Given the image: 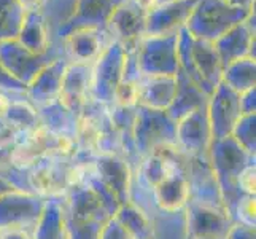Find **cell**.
<instances>
[{
  "instance_id": "cell-22",
  "label": "cell",
  "mask_w": 256,
  "mask_h": 239,
  "mask_svg": "<svg viewBox=\"0 0 256 239\" xmlns=\"http://www.w3.org/2000/svg\"><path fill=\"white\" fill-rule=\"evenodd\" d=\"M228 2L232 4V5H237V7L246 8V10H252V8H254V0H228Z\"/></svg>"
},
{
  "instance_id": "cell-23",
  "label": "cell",
  "mask_w": 256,
  "mask_h": 239,
  "mask_svg": "<svg viewBox=\"0 0 256 239\" xmlns=\"http://www.w3.org/2000/svg\"><path fill=\"white\" fill-rule=\"evenodd\" d=\"M138 2L142 4V5H145V7L148 8V10H150V8H152L153 5H156L158 0H138Z\"/></svg>"
},
{
  "instance_id": "cell-14",
  "label": "cell",
  "mask_w": 256,
  "mask_h": 239,
  "mask_svg": "<svg viewBox=\"0 0 256 239\" xmlns=\"http://www.w3.org/2000/svg\"><path fill=\"white\" fill-rule=\"evenodd\" d=\"M16 40L20 42L26 50L35 53V55H42V53L48 51L51 45L50 34L46 29L45 20H43L38 8L26 12L24 21H22V26Z\"/></svg>"
},
{
  "instance_id": "cell-5",
  "label": "cell",
  "mask_w": 256,
  "mask_h": 239,
  "mask_svg": "<svg viewBox=\"0 0 256 239\" xmlns=\"http://www.w3.org/2000/svg\"><path fill=\"white\" fill-rule=\"evenodd\" d=\"M126 50L118 42H112L100 58L92 64L91 99L112 107L116 88L121 82Z\"/></svg>"
},
{
  "instance_id": "cell-2",
  "label": "cell",
  "mask_w": 256,
  "mask_h": 239,
  "mask_svg": "<svg viewBox=\"0 0 256 239\" xmlns=\"http://www.w3.org/2000/svg\"><path fill=\"white\" fill-rule=\"evenodd\" d=\"M253 10L232 5L228 0H198L184 28L194 39L214 43L234 26L245 21Z\"/></svg>"
},
{
  "instance_id": "cell-15",
  "label": "cell",
  "mask_w": 256,
  "mask_h": 239,
  "mask_svg": "<svg viewBox=\"0 0 256 239\" xmlns=\"http://www.w3.org/2000/svg\"><path fill=\"white\" fill-rule=\"evenodd\" d=\"M76 5L78 0H42L38 10L45 20L51 43L56 42L58 35L72 21Z\"/></svg>"
},
{
  "instance_id": "cell-18",
  "label": "cell",
  "mask_w": 256,
  "mask_h": 239,
  "mask_svg": "<svg viewBox=\"0 0 256 239\" xmlns=\"http://www.w3.org/2000/svg\"><path fill=\"white\" fill-rule=\"evenodd\" d=\"M48 166H40L32 174V183L35 190L45 194H59L62 193V187H67V183L62 182V177Z\"/></svg>"
},
{
  "instance_id": "cell-11",
  "label": "cell",
  "mask_w": 256,
  "mask_h": 239,
  "mask_svg": "<svg viewBox=\"0 0 256 239\" xmlns=\"http://www.w3.org/2000/svg\"><path fill=\"white\" fill-rule=\"evenodd\" d=\"M124 0H78L76 12L52 45H62L64 37L75 29H105L114 10Z\"/></svg>"
},
{
  "instance_id": "cell-9",
  "label": "cell",
  "mask_w": 256,
  "mask_h": 239,
  "mask_svg": "<svg viewBox=\"0 0 256 239\" xmlns=\"http://www.w3.org/2000/svg\"><path fill=\"white\" fill-rule=\"evenodd\" d=\"M198 0H166L148 10L145 35H169L184 28Z\"/></svg>"
},
{
  "instance_id": "cell-6",
  "label": "cell",
  "mask_w": 256,
  "mask_h": 239,
  "mask_svg": "<svg viewBox=\"0 0 256 239\" xmlns=\"http://www.w3.org/2000/svg\"><path fill=\"white\" fill-rule=\"evenodd\" d=\"M148 8L138 0H124L107 24L113 42L121 43L124 50L134 48L140 39L145 37Z\"/></svg>"
},
{
  "instance_id": "cell-4",
  "label": "cell",
  "mask_w": 256,
  "mask_h": 239,
  "mask_svg": "<svg viewBox=\"0 0 256 239\" xmlns=\"http://www.w3.org/2000/svg\"><path fill=\"white\" fill-rule=\"evenodd\" d=\"M178 32L169 35H145L137 43V63L142 75H170L178 72L176 55Z\"/></svg>"
},
{
  "instance_id": "cell-12",
  "label": "cell",
  "mask_w": 256,
  "mask_h": 239,
  "mask_svg": "<svg viewBox=\"0 0 256 239\" xmlns=\"http://www.w3.org/2000/svg\"><path fill=\"white\" fill-rule=\"evenodd\" d=\"M67 66L68 61L66 58L52 61L46 67H43L30 85L26 88V97L35 109H40L59 99L60 85H62V77Z\"/></svg>"
},
{
  "instance_id": "cell-25",
  "label": "cell",
  "mask_w": 256,
  "mask_h": 239,
  "mask_svg": "<svg viewBox=\"0 0 256 239\" xmlns=\"http://www.w3.org/2000/svg\"><path fill=\"white\" fill-rule=\"evenodd\" d=\"M202 239H208V237H202Z\"/></svg>"
},
{
  "instance_id": "cell-20",
  "label": "cell",
  "mask_w": 256,
  "mask_h": 239,
  "mask_svg": "<svg viewBox=\"0 0 256 239\" xmlns=\"http://www.w3.org/2000/svg\"><path fill=\"white\" fill-rule=\"evenodd\" d=\"M239 183L244 191L248 194H254V166H248L240 172Z\"/></svg>"
},
{
  "instance_id": "cell-8",
  "label": "cell",
  "mask_w": 256,
  "mask_h": 239,
  "mask_svg": "<svg viewBox=\"0 0 256 239\" xmlns=\"http://www.w3.org/2000/svg\"><path fill=\"white\" fill-rule=\"evenodd\" d=\"M254 10L246 20L229 29L216 42H214L215 51L223 69L244 58L254 59Z\"/></svg>"
},
{
  "instance_id": "cell-19",
  "label": "cell",
  "mask_w": 256,
  "mask_h": 239,
  "mask_svg": "<svg viewBox=\"0 0 256 239\" xmlns=\"http://www.w3.org/2000/svg\"><path fill=\"white\" fill-rule=\"evenodd\" d=\"M0 91L26 93V86L21 85L20 82H18V80H14L2 66H0Z\"/></svg>"
},
{
  "instance_id": "cell-13",
  "label": "cell",
  "mask_w": 256,
  "mask_h": 239,
  "mask_svg": "<svg viewBox=\"0 0 256 239\" xmlns=\"http://www.w3.org/2000/svg\"><path fill=\"white\" fill-rule=\"evenodd\" d=\"M176 91V75H142L137 86L138 107L167 112Z\"/></svg>"
},
{
  "instance_id": "cell-16",
  "label": "cell",
  "mask_w": 256,
  "mask_h": 239,
  "mask_svg": "<svg viewBox=\"0 0 256 239\" xmlns=\"http://www.w3.org/2000/svg\"><path fill=\"white\" fill-rule=\"evenodd\" d=\"M222 82L237 94L254 88V59L244 58L223 69Z\"/></svg>"
},
{
  "instance_id": "cell-7",
  "label": "cell",
  "mask_w": 256,
  "mask_h": 239,
  "mask_svg": "<svg viewBox=\"0 0 256 239\" xmlns=\"http://www.w3.org/2000/svg\"><path fill=\"white\" fill-rule=\"evenodd\" d=\"M113 42L108 29H75L68 32L64 40L66 59L72 64L92 66L102 53Z\"/></svg>"
},
{
  "instance_id": "cell-24",
  "label": "cell",
  "mask_w": 256,
  "mask_h": 239,
  "mask_svg": "<svg viewBox=\"0 0 256 239\" xmlns=\"http://www.w3.org/2000/svg\"><path fill=\"white\" fill-rule=\"evenodd\" d=\"M161 2H166V0H158V2H156V4H161Z\"/></svg>"
},
{
  "instance_id": "cell-1",
  "label": "cell",
  "mask_w": 256,
  "mask_h": 239,
  "mask_svg": "<svg viewBox=\"0 0 256 239\" xmlns=\"http://www.w3.org/2000/svg\"><path fill=\"white\" fill-rule=\"evenodd\" d=\"M176 55L180 69L207 96L222 83L223 66L220 63L214 43L194 39L186 28H182L178 31Z\"/></svg>"
},
{
  "instance_id": "cell-10",
  "label": "cell",
  "mask_w": 256,
  "mask_h": 239,
  "mask_svg": "<svg viewBox=\"0 0 256 239\" xmlns=\"http://www.w3.org/2000/svg\"><path fill=\"white\" fill-rule=\"evenodd\" d=\"M91 78L92 66L68 63L58 101L70 112L80 115L88 101H91Z\"/></svg>"
},
{
  "instance_id": "cell-3",
  "label": "cell",
  "mask_w": 256,
  "mask_h": 239,
  "mask_svg": "<svg viewBox=\"0 0 256 239\" xmlns=\"http://www.w3.org/2000/svg\"><path fill=\"white\" fill-rule=\"evenodd\" d=\"M59 58H66L62 45H50L48 51L35 55L18 40L0 42V66L21 85L28 88L43 67Z\"/></svg>"
},
{
  "instance_id": "cell-17",
  "label": "cell",
  "mask_w": 256,
  "mask_h": 239,
  "mask_svg": "<svg viewBox=\"0 0 256 239\" xmlns=\"http://www.w3.org/2000/svg\"><path fill=\"white\" fill-rule=\"evenodd\" d=\"M26 10L18 0H0V42L16 40Z\"/></svg>"
},
{
  "instance_id": "cell-21",
  "label": "cell",
  "mask_w": 256,
  "mask_h": 239,
  "mask_svg": "<svg viewBox=\"0 0 256 239\" xmlns=\"http://www.w3.org/2000/svg\"><path fill=\"white\" fill-rule=\"evenodd\" d=\"M18 2H20L24 10L28 12V10H34V8H38L42 0H18Z\"/></svg>"
}]
</instances>
